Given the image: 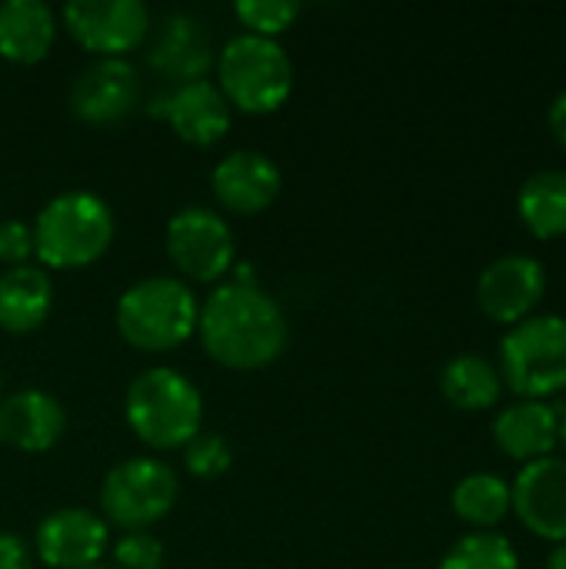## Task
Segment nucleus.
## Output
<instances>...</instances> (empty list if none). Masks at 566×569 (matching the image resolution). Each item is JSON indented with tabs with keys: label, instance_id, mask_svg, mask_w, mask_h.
I'll use <instances>...</instances> for the list:
<instances>
[{
	"label": "nucleus",
	"instance_id": "nucleus-1",
	"mask_svg": "<svg viewBox=\"0 0 566 569\" xmlns=\"http://www.w3.org/2000/svg\"><path fill=\"white\" fill-rule=\"evenodd\" d=\"M197 337L220 367L260 370L287 350L290 323L257 280H224L200 303Z\"/></svg>",
	"mask_w": 566,
	"mask_h": 569
},
{
	"label": "nucleus",
	"instance_id": "nucleus-2",
	"mask_svg": "<svg viewBox=\"0 0 566 569\" xmlns=\"http://www.w3.org/2000/svg\"><path fill=\"white\" fill-rule=\"evenodd\" d=\"M33 257L47 270H80L97 263L117 233L110 203L93 190H63L50 197L30 223Z\"/></svg>",
	"mask_w": 566,
	"mask_h": 569
},
{
	"label": "nucleus",
	"instance_id": "nucleus-3",
	"mask_svg": "<svg viewBox=\"0 0 566 569\" xmlns=\"http://www.w3.org/2000/svg\"><path fill=\"white\" fill-rule=\"evenodd\" d=\"M123 417L150 450H183L203 427V397L180 370L150 367L130 380Z\"/></svg>",
	"mask_w": 566,
	"mask_h": 569
},
{
	"label": "nucleus",
	"instance_id": "nucleus-4",
	"mask_svg": "<svg viewBox=\"0 0 566 569\" xmlns=\"http://www.w3.org/2000/svg\"><path fill=\"white\" fill-rule=\"evenodd\" d=\"M200 300L187 280L153 273L130 283L113 310L117 333L143 353H170L197 333Z\"/></svg>",
	"mask_w": 566,
	"mask_h": 569
},
{
	"label": "nucleus",
	"instance_id": "nucleus-5",
	"mask_svg": "<svg viewBox=\"0 0 566 569\" xmlns=\"http://www.w3.org/2000/svg\"><path fill=\"white\" fill-rule=\"evenodd\" d=\"M217 87L244 113H274L294 93V60L280 40L240 30L217 53Z\"/></svg>",
	"mask_w": 566,
	"mask_h": 569
},
{
	"label": "nucleus",
	"instance_id": "nucleus-6",
	"mask_svg": "<svg viewBox=\"0 0 566 569\" xmlns=\"http://www.w3.org/2000/svg\"><path fill=\"white\" fill-rule=\"evenodd\" d=\"M497 373L517 400H547L566 390V317L534 313L500 337Z\"/></svg>",
	"mask_w": 566,
	"mask_h": 569
},
{
	"label": "nucleus",
	"instance_id": "nucleus-7",
	"mask_svg": "<svg viewBox=\"0 0 566 569\" xmlns=\"http://www.w3.org/2000/svg\"><path fill=\"white\" fill-rule=\"evenodd\" d=\"M180 497V480L160 457H130L107 470L100 483V517L127 533L163 520Z\"/></svg>",
	"mask_w": 566,
	"mask_h": 569
},
{
	"label": "nucleus",
	"instance_id": "nucleus-8",
	"mask_svg": "<svg viewBox=\"0 0 566 569\" xmlns=\"http://www.w3.org/2000/svg\"><path fill=\"white\" fill-rule=\"evenodd\" d=\"M163 250L180 280L224 283L237 263V240L224 213L214 207H183L167 220Z\"/></svg>",
	"mask_w": 566,
	"mask_h": 569
},
{
	"label": "nucleus",
	"instance_id": "nucleus-9",
	"mask_svg": "<svg viewBox=\"0 0 566 569\" xmlns=\"http://www.w3.org/2000/svg\"><path fill=\"white\" fill-rule=\"evenodd\" d=\"M70 37L97 57H123L150 37L153 17L143 0H70L60 10Z\"/></svg>",
	"mask_w": 566,
	"mask_h": 569
},
{
	"label": "nucleus",
	"instance_id": "nucleus-10",
	"mask_svg": "<svg viewBox=\"0 0 566 569\" xmlns=\"http://www.w3.org/2000/svg\"><path fill=\"white\" fill-rule=\"evenodd\" d=\"M544 293L547 267L534 253H504L490 260L477 280V303L500 327H514L534 317Z\"/></svg>",
	"mask_w": 566,
	"mask_h": 569
},
{
	"label": "nucleus",
	"instance_id": "nucleus-11",
	"mask_svg": "<svg viewBox=\"0 0 566 569\" xmlns=\"http://www.w3.org/2000/svg\"><path fill=\"white\" fill-rule=\"evenodd\" d=\"M110 550V527L100 513L63 507L40 520L33 533V557L50 569L97 567Z\"/></svg>",
	"mask_w": 566,
	"mask_h": 569
},
{
	"label": "nucleus",
	"instance_id": "nucleus-12",
	"mask_svg": "<svg viewBox=\"0 0 566 569\" xmlns=\"http://www.w3.org/2000/svg\"><path fill=\"white\" fill-rule=\"evenodd\" d=\"M510 513L540 540L566 543V457H544L527 467L510 483Z\"/></svg>",
	"mask_w": 566,
	"mask_h": 569
},
{
	"label": "nucleus",
	"instance_id": "nucleus-13",
	"mask_svg": "<svg viewBox=\"0 0 566 569\" xmlns=\"http://www.w3.org/2000/svg\"><path fill=\"white\" fill-rule=\"evenodd\" d=\"M140 100V77L127 57H97L73 73L67 103L87 123H117Z\"/></svg>",
	"mask_w": 566,
	"mask_h": 569
},
{
	"label": "nucleus",
	"instance_id": "nucleus-14",
	"mask_svg": "<svg viewBox=\"0 0 566 569\" xmlns=\"http://www.w3.org/2000/svg\"><path fill=\"white\" fill-rule=\"evenodd\" d=\"M280 187H284V173L277 160L250 147L230 150L210 170V190L217 203L240 217H254L267 210L280 197Z\"/></svg>",
	"mask_w": 566,
	"mask_h": 569
},
{
	"label": "nucleus",
	"instance_id": "nucleus-15",
	"mask_svg": "<svg viewBox=\"0 0 566 569\" xmlns=\"http://www.w3.org/2000/svg\"><path fill=\"white\" fill-rule=\"evenodd\" d=\"M214 53L217 50H214L210 27L190 10H173L157 27H150L147 57L163 77L177 83L207 80V70L217 63Z\"/></svg>",
	"mask_w": 566,
	"mask_h": 569
},
{
	"label": "nucleus",
	"instance_id": "nucleus-16",
	"mask_svg": "<svg viewBox=\"0 0 566 569\" xmlns=\"http://www.w3.org/2000/svg\"><path fill=\"white\" fill-rule=\"evenodd\" d=\"M153 113H163L167 123L173 127V133L193 147H210V143L224 140L234 123V107L227 103V97L220 93V87L214 80L177 83L157 103Z\"/></svg>",
	"mask_w": 566,
	"mask_h": 569
},
{
	"label": "nucleus",
	"instance_id": "nucleus-17",
	"mask_svg": "<svg viewBox=\"0 0 566 569\" xmlns=\"http://www.w3.org/2000/svg\"><path fill=\"white\" fill-rule=\"evenodd\" d=\"M67 430L63 403L47 390H17L0 397V443L20 453H47Z\"/></svg>",
	"mask_w": 566,
	"mask_h": 569
},
{
	"label": "nucleus",
	"instance_id": "nucleus-18",
	"mask_svg": "<svg viewBox=\"0 0 566 569\" xmlns=\"http://www.w3.org/2000/svg\"><path fill=\"white\" fill-rule=\"evenodd\" d=\"M494 443L517 463L554 457L560 447V407L547 400H510L494 417Z\"/></svg>",
	"mask_w": 566,
	"mask_h": 569
},
{
	"label": "nucleus",
	"instance_id": "nucleus-19",
	"mask_svg": "<svg viewBox=\"0 0 566 569\" xmlns=\"http://www.w3.org/2000/svg\"><path fill=\"white\" fill-rule=\"evenodd\" d=\"M57 10L47 0L0 3V57L10 63H40L57 40Z\"/></svg>",
	"mask_w": 566,
	"mask_h": 569
},
{
	"label": "nucleus",
	"instance_id": "nucleus-20",
	"mask_svg": "<svg viewBox=\"0 0 566 569\" xmlns=\"http://www.w3.org/2000/svg\"><path fill=\"white\" fill-rule=\"evenodd\" d=\"M53 310L50 273L37 263H20L0 270V330L30 333Z\"/></svg>",
	"mask_w": 566,
	"mask_h": 569
},
{
	"label": "nucleus",
	"instance_id": "nucleus-21",
	"mask_svg": "<svg viewBox=\"0 0 566 569\" xmlns=\"http://www.w3.org/2000/svg\"><path fill=\"white\" fill-rule=\"evenodd\" d=\"M517 217L537 240L566 237V170H534L517 190Z\"/></svg>",
	"mask_w": 566,
	"mask_h": 569
},
{
	"label": "nucleus",
	"instance_id": "nucleus-22",
	"mask_svg": "<svg viewBox=\"0 0 566 569\" xmlns=\"http://www.w3.org/2000/svg\"><path fill=\"white\" fill-rule=\"evenodd\" d=\"M440 390L457 410L480 413L497 407V400L504 397V380L497 373V363L484 353H457L440 370Z\"/></svg>",
	"mask_w": 566,
	"mask_h": 569
},
{
	"label": "nucleus",
	"instance_id": "nucleus-23",
	"mask_svg": "<svg viewBox=\"0 0 566 569\" xmlns=\"http://www.w3.org/2000/svg\"><path fill=\"white\" fill-rule=\"evenodd\" d=\"M454 513L474 530H494L510 513V483L500 473L477 470L457 480L450 493Z\"/></svg>",
	"mask_w": 566,
	"mask_h": 569
},
{
	"label": "nucleus",
	"instance_id": "nucleus-24",
	"mask_svg": "<svg viewBox=\"0 0 566 569\" xmlns=\"http://www.w3.org/2000/svg\"><path fill=\"white\" fill-rule=\"evenodd\" d=\"M440 569H520V557L510 537L497 530H474L444 553Z\"/></svg>",
	"mask_w": 566,
	"mask_h": 569
},
{
	"label": "nucleus",
	"instance_id": "nucleus-25",
	"mask_svg": "<svg viewBox=\"0 0 566 569\" xmlns=\"http://www.w3.org/2000/svg\"><path fill=\"white\" fill-rule=\"evenodd\" d=\"M237 20L247 27V33H260V37H280L300 13L297 0H237L234 3Z\"/></svg>",
	"mask_w": 566,
	"mask_h": 569
},
{
	"label": "nucleus",
	"instance_id": "nucleus-26",
	"mask_svg": "<svg viewBox=\"0 0 566 569\" xmlns=\"http://www.w3.org/2000/svg\"><path fill=\"white\" fill-rule=\"evenodd\" d=\"M234 463V450L220 433H197L187 447H183V467L190 477L197 480H217L230 470Z\"/></svg>",
	"mask_w": 566,
	"mask_h": 569
},
{
	"label": "nucleus",
	"instance_id": "nucleus-27",
	"mask_svg": "<svg viewBox=\"0 0 566 569\" xmlns=\"http://www.w3.org/2000/svg\"><path fill=\"white\" fill-rule=\"evenodd\" d=\"M110 557H113V567L110 569H163L167 550H163V543L153 533L133 530V533H123L110 547Z\"/></svg>",
	"mask_w": 566,
	"mask_h": 569
},
{
	"label": "nucleus",
	"instance_id": "nucleus-28",
	"mask_svg": "<svg viewBox=\"0 0 566 569\" xmlns=\"http://www.w3.org/2000/svg\"><path fill=\"white\" fill-rule=\"evenodd\" d=\"M33 257V230L27 220H0V263L7 267H20L30 263Z\"/></svg>",
	"mask_w": 566,
	"mask_h": 569
},
{
	"label": "nucleus",
	"instance_id": "nucleus-29",
	"mask_svg": "<svg viewBox=\"0 0 566 569\" xmlns=\"http://www.w3.org/2000/svg\"><path fill=\"white\" fill-rule=\"evenodd\" d=\"M33 547L20 533H0V569H33Z\"/></svg>",
	"mask_w": 566,
	"mask_h": 569
},
{
	"label": "nucleus",
	"instance_id": "nucleus-30",
	"mask_svg": "<svg viewBox=\"0 0 566 569\" xmlns=\"http://www.w3.org/2000/svg\"><path fill=\"white\" fill-rule=\"evenodd\" d=\"M547 123H550V133L557 137V143L566 150V87L550 100V107H547Z\"/></svg>",
	"mask_w": 566,
	"mask_h": 569
},
{
	"label": "nucleus",
	"instance_id": "nucleus-31",
	"mask_svg": "<svg viewBox=\"0 0 566 569\" xmlns=\"http://www.w3.org/2000/svg\"><path fill=\"white\" fill-rule=\"evenodd\" d=\"M544 569H566V543H560V547H554V553L547 557V563H544Z\"/></svg>",
	"mask_w": 566,
	"mask_h": 569
},
{
	"label": "nucleus",
	"instance_id": "nucleus-32",
	"mask_svg": "<svg viewBox=\"0 0 566 569\" xmlns=\"http://www.w3.org/2000/svg\"><path fill=\"white\" fill-rule=\"evenodd\" d=\"M560 447L566 450V407L560 410Z\"/></svg>",
	"mask_w": 566,
	"mask_h": 569
},
{
	"label": "nucleus",
	"instance_id": "nucleus-33",
	"mask_svg": "<svg viewBox=\"0 0 566 569\" xmlns=\"http://www.w3.org/2000/svg\"><path fill=\"white\" fill-rule=\"evenodd\" d=\"M0 397H3V373H0Z\"/></svg>",
	"mask_w": 566,
	"mask_h": 569
},
{
	"label": "nucleus",
	"instance_id": "nucleus-34",
	"mask_svg": "<svg viewBox=\"0 0 566 569\" xmlns=\"http://www.w3.org/2000/svg\"><path fill=\"white\" fill-rule=\"evenodd\" d=\"M87 569H110V567H100V563H97V567H87Z\"/></svg>",
	"mask_w": 566,
	"mask_h": 569
}]
</instances>
